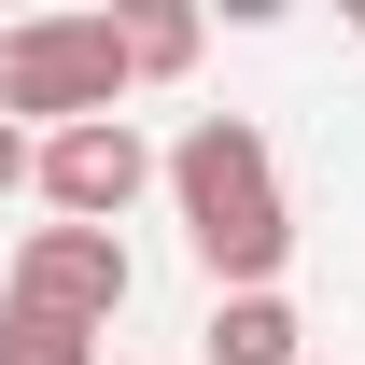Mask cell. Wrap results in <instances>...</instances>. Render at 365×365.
Here are the masks:
<instances>
[{"label": "cell", "mask_w": 365, "mask_h": 365, "mask_svg": "<svg viewBox=\"0 0 365 365\" xmlns=\"http://www.w3.org/2000/svg\"><path fill=\"white\" fill-rule=\"evenodd\" d=\"M155 182L182 197V239L225 295H281V253H295V211H281V169H267V127L253 113H197V127L155 155Z\"/></svg>", "instance_id": "cell-1"}, {"label": "cell", "mask_w": 365, "mask_h": 365, "mask_svg": "<svg viewBox=\"0 0 365 365\" xmlns=\"http://www.w3.org/2000/svg\"><path fill=\"white\" fill-rule=\"evenodd\" d=\"M127 98V29L113 14H29V29H0V127H98Z\"/></svg>", "instance_id": "cell-2"}, {"label": "cell", "mask_w": 365, "mask_h": 365, "mask_svg": "<svg viewBox=\"0 0 365 365\" xmlns=\"http://www.w3.org/2000/svg\"><path fill=\"white\" fill-rule=\"evenodd\" d=\"M127 239L113 225H29L14 239V281H0V309H56V323H113L127 309Z\"/></svg>", "instance_id": "cell-3"}, {"label": "cell", "mask_w": 365, "mask_h": 365, "mask_svg": "<svg viewBox=\"0 0 365 365\" xmlns=\"http://www.w3.org/2000/svg\"><path fill=\"white\" fill-rule=\"evenodd\" d=\"M140 182H155V140L127 127V113H98V127H56L43 140V169H29V197H43L56 225H113Z\"/></svg>", "instance_id": "cell-4"}, {"label": "cell", "mask_w": 365, "mask_h": 365, "mask_svg": "<svg viewBox=\"0 0 365 365\" xmlns=\"http://www.w3.org/2000/svg\"><path fill=\"white\" fill-rule=\"evenodd\" d=\"M295 337H309L295 295H225L211 309V365H295Z\"/></svg>", "instance_id": "cell-5"}, {"label": "cell", "mask_w": 365, "mask_h": 365, "mask_svg": "<svg viewBox=\"0 0 365 365\" xmlns=\"http://www.w3.org/2000/svg\"><path fill=\"white\" fill-rule=\"evenodd\" d=\"M113 29H127V85H169V71H197V14H169V0H155V14H113Z\"/></svg>", "instance_id": "cell-6"}, {"label": "cell", "mask_w": 365, "mask_h": 365, "mask_svg": "<svg viewBox=\"0 0 365 365\" xmlns=\"http://www.w3.org/2000/svg\"><path fill=\"white\" fill-rule=\"evenodd\" d=\"M0 365H98V323H56V309H0Z\"/></svg>", "instance_id": "cell-7"}, {"label": "cell", "mask_w": 365, "mask_h": 365, "mask_svg": "<svg viewBox=\"0 0 365 365\" xmlns=\"http://www.w3.org/2000/svg\"><path fill=\"white\" fill-rule=\"evenodd\" d=\"M29 169H43V140H29V127H0V197H29Z\"/></svg>", "instance_id": "cell-8"}, {"label": "cell", "mask_w": 365, "mask_h": 365, "mask_svg": "<svg viewBox=\"0 0 365 365\" xmlns=\"http://www.w3.org/2000/svg\"><path fill=\"white\" fill-rule=\"evenodd\" d=\"M351 29H365V14H351Z\"/></svg>", "instance_id": "cell-9"}]
</instances>
